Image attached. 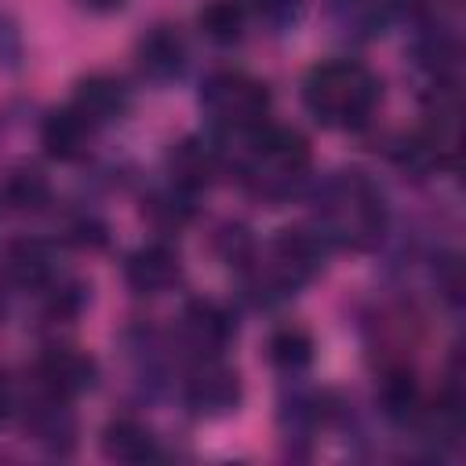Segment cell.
Segmentation results:
<instances>
[{"mask_svg":"<svg viewBox=\"0 0 466 466\" xmlns=\"http://www.w3.org/2000/svg\"><path fill=\"white\" fill-rule=\"evenodd\" d=\"M317 233L350 251H368L386 233V200L360 171H335L317 189Z\"/></svg>","mask_w":466,"mask_h":466,"instance_id":"6da1fadb","label":"cell"},{"mask_svg":"<svg viewBox=\"0 0 466 466\" xmlns=\"http://www.w3.org/2000/svg\"><path fill=\"white\" fill-rule=\"evenodd\" d=\"M237 138V171L240 182L262 197V200H284L291 193H299V186L306 182L309 171V142L295 131V127H280V124H258L244 135H226Z\"/></svg>","mask_w":466,"mask_h":466,"instance_id":"7a4b0ae2","label":"cell"},{"mask_svg":"<svg viewBox=\"0 0 466 466\" xmlns=\"http://www.w3.org/2000/svg\"><path fill=\"white\" fill-rule=\"evenodd\" d=\"M328 248L331 244L317 233V226H288V229H280L262 251H251V258L244 262L248 295L258 306H273V302L291 299L324 266Z\"/></svg>","mask_w":466,"mask_h":466,"instance_id":"3957f363","label":"cell"},{"mask_svg":"<svg viewBox=\"0 0 466 466\" xmlns=\"http://www.w3.org/2000/svg\"><path fill=\"white\" fill-rule=\"evenodd\" d=\"M382 98L379 76L353 62V58H331L306 73L302 80V102L306 113L324 127H360L371 120L375 106Z\"/></svg>","mask_w":466,"mask_h":466,"instance_id":"277c9868","label":"cell"},{"mask_svg":"<svg viewBox=\"0 0 466 466\" xmlns=\"http://www.w3.org/2000/svg\"><path fill=\"white\" fill-rule=\"evenodd\" d=\"M200 109L222 135H244L266 124L269 87L240 69H218L200 84Z\"/></svg>","mask_w":466,"mask_h":466,"instance_id":"5b68a950","label":"cell"},{"mask_svg":"<svg viewBox=\"0 0 466 466\" xmlns=\"http://www.w3.org/2000/svg\"><path fill=\"white\" fill-rule=\"evenodd\" d=\"M182 397H186V408L193 415L218 419L240 404V379L218 357H200L182 382Z\"/></svg>","mask_w":466,"mask_h":466,"instance_id":"8992f818","label":"cell"},{"mask_svg":"<svg viewBox=\"0 0 466 466\" xmlns=\"http://www.w3.org/2000/svg\"><path fill=\"white\" fill-rule=\"evenodd\" d=\"M33 375H36L40 393L58 397V400H73V397H80L95 386L98 364H95V357H87L76 346H47L36 357Z\"/></svg>","mask_w":466,"mask_h":466,"instance_id":"52a82bcc","label":"cell"},{"mask_svg":"<svg viewBox=\"0 0 466 466\" xmlns=\"http://www.w3.org/2000/svg\"><path fill=\"white\" fill-rule=\"evenodd\" d=\"M178 339L197 360L200 357H218L233 339V317L218 302L197 299L178 317Z\"/></svg>","mask_w":466,"mask_h":466,"instance_id":"ba28073f","label":"cell"},{"mask_svg":"<svg viewBox=\"0 0 466 466\" xmlns=\"http://www.w3.org/2000/svg\"><path fill=\"white\" fill-rule=\"evenodd\" d=\"M178 277H182V258H178L175 248H167L160 240L135 248L127 255V262H124V284L135 295H142V299H153V295L171 291L178 284Z\"/></svg>","mask_w":466,"mask_h":466,"instance_id":"9c48e42d","label":"cell"},{"mask_svg":"<svg viewBox=\"0 0 466 466\" xmlns=\"http://www.w3.org/2000/svg\"><path fill=\"white\" fill-rule=\"evenodd\" d=\"M135 62H138V73L149 84H171V80H178L182 69H186V40H182V33L175 25H167V22L149 25L138 36Z\"/></svg>","mask_w":466,"mask_h":466,"instance_id":"30bf717a","label":"cell"},{"mask_svg":"<svg viewBox=\"0 0 466 466\" xmlns=\"http://www.w3.org/2000/svg\"><path fill=\"white\" fill-rule=\"evenodd\" d=\"M69 106H73L91 127H109V124H116V120L127 116V109H131V91L124 87L120 76L91 73V76L76 80Z\"/></svg>","mask_w":466,"mask_h":466,"instance_id":"8fae6325","label":"cell"},{"mask_svg":"<svg viewBox=\"0 0 466 466\" xmlns=\"http://www.w3.org/2000/svg\"><path fill=\"white\" fill-rule=\"evenodd\" d=\"M218 164L222 157L208 138L186 135L167 149V182L186 193H200L218 175Z\"/></svg>","mask_w":466,"mask_h":466,"instance_id":"7c38bea8","label":"cell"},{"mask_svg":"<svg viewBox=\"0 0 466 466\" xmlns=\"http://www.w3.org/2000/svg\"><path fill=\"white\" fill-rule=\"evenodd\" d=\"M4 273L11 284H18L25 291H44L55 280V258L44 240L18 237L4 248Z\"/></svg>","mask_w":466,"mask_h":466,"instance_id":"4fadbf2b","label":"cell"},{"mask_svg":"<svg viewBox=\"0 0 466 466\" xmlns=\"http://www.w3.org/2000/svg\"><path fill=\"white\" fill-rule=\"evenodd\" d=\"M91 131L95 127L73 106H62V109H51L44 116V124H40V146L55 160H76V157L87 153Z\"/></svg>","mask_w":466,"mask_h":466,"instance_id":"5bb4252c","label":"cell"},{"mask_svg":"<svg viewBox=\"0 0 466 466\" xmlns=\"http://www.w3.org/2000/svg\"><path fill=\"white\" fill-rule=\"evenodd\" d=\"M25 422L33 430V437L47 448V451H58L66 455L73 448V437H76V422H73V411L66 408V400L58 397H47L40 393V400L25 411Z\"/></svg>","mask_w":466,"mask_h":466,"instance_id":"9a60e30c","label":"cell"},{"mask_svg":"<svg viewBox=\"0 0 466 466\" xmlns=\"http://www.w3.org/2000/svg\"><path fill=\"white\" fill-rule=\"evenodd\" d=\"M102 451H106V459H116V462H146V459L160 455L157 437L135 419H113L102 430Z\"/></svg>","mask_w":466,"mask_h":466,"instance_id":"2e32d148","label":"cell"},{"mask_svg":"<svg viewBox=\"0 0 466 466\" xmlns=\"http://www.w3.org/2000/svg\"><path fill=\"white\" fill-rule=\"evenodd\" d=\"M51 197V186L44 178V171L29 167V164H18V167H7L0 175V204L7 211H40Z\"/></svg>","mask_w":466,"mask_h":466,"instance_id":"e0dca14e","label":"cell"},{"mask_svg":"<svg viewBox=\"0 0 466 466\" xmlns=\"http://www.w3.org/2000/svg\"><path fill=\"white\" fill-rule=\"evenodd\" d=\"M328 15H331L335 29L350 40H371L386 25V11L379 0H331Z\"/></svg>","mask_w":466,"mask_h":466,"instance_id":"ac0fdd59","label":"cell"},{"mask_svg":"<svg viewBox=\"0 0 466 466\" xmlns=\"http://www.w3.org/2000/svg\"><path fill=\"white\" fill-rule=\"evenodd\" d=\"M197 25L200 33L218 44V47H229L244 36V25H248V11L240 0H208L200 11H197Z\"/></svg>","mask_w":466,"mask_h":466,"instance_id":"d6986e66","label":"cell"},{"mask_svg":"<svg viewBox=\"0 0 466 466\" xmlns=\"http://www.w3.org/2000/svg\"><path fill=\"white\" fill-rule=\"evenodd\" d=\"M266 353H269V364H273L277 371L299 375V371H306L309 360H313V339H309V331L288 324V328H277V331L269 335Z\"/></svg>","mask_w":466,"mask_h":466,"instance_id":"ffe728a7","label":"cell"},{"mask_svg":"<svg viewBox=\"0 0 466 466\" xmlns=\"http://www.w3.org/2000/svg\"><path fill=\"white\" fill-rule=\"evenodd\" d=\"M193 197L197 193H186V189H178V186H164V189H157L149 200H146V218L157 226V229H164V233H171V229H182L189 218H193Z\"/></svg>","mask_w":466,"mask_h":466,"instance_id":"44dd1931","label":"cell"},{"mask_svg":"<svg viewBox=\"0 0 466 466\" xmlns=\"http://www.w3.org/2000/svg\"><path fill=\"white\" fill-rule=\"evenodd\" d=\"M379 404H382L386 419L408 422L419 411V390H415L411 371H386V379L379 386Z\"/></svg>","mask_w":466,"mask_h":466,"instance_id":"7402d4cb","label":"cell"},{"mask_svg":"<svg viewBox=\"0 0 466 466\" xmlns=\"http://www.w3.org/2000/svg\"><path fill=\"white\" fill-rule=\"evenodd\" d=\"M248 18L262 22L266 29L280 33V29H291L302 15V0H240Z\"/></svg>","mask_w":466,"mask_h":466,"instance_id":"603a6c76","label":"cell"},{"mask_svg":"<svg viewBox=\"0 0 466 466\" xmlns=\"http://www.w3.org/2000/svg\"><path fill=\"white\" fill-rule=\"evenodd\" d=\"M22 62V33L11 15L0 11V69H18Z\"/></svg>","mask_w":466,"mask_h":466,"instance_id":"cb8c5ba5","label":"cell"},{"mask_svg":"<svg viewBox=\"0 0 466 466\" xmlns=\"http://www.w3.org/2000/svg\"><path fill=\"white\" fill-rule=\"evenodd\" d=\"M66 237H69L76 248H102V244H106V226H102L95 215H76V218L66 226Z\"/></svg>","mask_w":466,"mask_h":466,"instance_id":"d4e9b609","label":"cell"},{"mask_svg":"<svg viewBox=\"0 0 466 466\" xmlns=\"http://www.w3.org/2000/svg\"><path fill=\"white\" fill-rule=\"evenodd\" d=\"M379 4L386 11V22L397 18L408 25H426V18H430V0H379Z\"/></svg>","mask_w":466,"mask_h":466,"instance_id":"484cf974","label":"cell"},{"mask_svg":"<svg viewBox=\"0 0 466 466\" xmlns=\"http://www.w3.org/2000/svg\"><path fill=\"white\" fill-rule=\"evenodd\" d=\"M84 11H95V15H109V11H120L124 0H76Z\"/></svg>","mask_w":466,"mask_h":466,"instance_id":"4316f807","label":"cell"}]
</instances>
